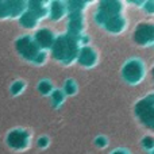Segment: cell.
<instances>
[{
	"label": "cell",
	"mask_w": 154,
	"mask_h": 154,
	"mask_svg": "<svg viewBox=\"0 0 154 154\" xmlns=\"http://www.w3.org/2000/svg\"><path fill=\"white\" fill-rule=\"evenodd\" d=\"M154 38V27L149 26V24H145V26H141L138 29L135 34V39L138 42H147V41L153 39Z\"/></svg>",
	"instance_id": "obj_1"
},
{
	"label": "cell",
	"mask_w": 154,
	"mask_h": 154,
	"mask_svg": "<svg viewBox=\"0 0 154 154\" xmlns=\"http://www.w3.org/2000/svg\"><path fill=\"white\" fill-rule=\"evenodd\" d=\"M80 61H81L82 64H85V65L91 64V62L93 61L92 50H89V49H84V50L81 51V56H80Z\"/></svg>",
	"instance_id": "obj_3"
},
{
	"label": "cell",
	"mask_w": 154,
	"mask_h": 154,
	"mask_svg": "<svg viewBox=\"0 0 154 154\" xmlns=\"http://www.w3.org/2000/svg\"><path fill=\"white\" fill-rule=\"evenodd\" d=\"M143 143H145V145H146V146H147V147L153 146V139H152V138H146V139H145V141H143Z\"/></svg>",
	"instance_id": "obj_6"
},
{
	"label": "cell",
	"mask_w": 154,
	"mask_h": 154,
	"mask_svg": "<svg viewBox=\"0 0 154 154\" xmlns=\"http://www.w3.org/2000/svg\"><path fill=\"white\" fill-rule=\"evenodd\" d=\"M101 7L104 8V11L106 12H116L118 10H119V4L115 2H108V3H103V5Z\"/></svg>",
	"instance_id": "obj_5"
},
{
	"label": "cell",
	"mask_w": 154,
	"mask_h": 154,
	"mask_svg": "<svg viewBox=\"0 0 154 154\" xmlns=\"http://www.w3.org/2000/svg\"><path fill=\"white\" fill-rule=\"evenodd\" d=\"M115 154H123V153H115Z\"/></svg>",
	"instance_id": "obj_7"
},
{
	"label": "cell",
	"mask_w": 154,
	"mask_h": 154,
	"mask_svg": "<svg viewBox=\"0 0 154 154\" xmlns=\"http://www.w3.org/2000/svg\"><path fill=\"white\" fill-rule=\"evenodd\" d=\"M125 76L127 80L130 81H135V80L139 79L141 76V66H139L137 62H131L125 68Z\"/></svg>",
	"instance_id": "obj_2"
},
{
	"label": "cell",
	"mask_w": 154,
	"mask_h": 154,
	"mask_svg": "<svg viewBox=\"0 0 154 154\" xmlns=\"http://www.w3.org/2000/svg\"><path fill=\"white\" fill-rule=\"evenodd\" d=\"M107 27L112 31H118V30L122 27V20L118 18H114V19H109L108 23H107Z\"/></svg>",
	"instance_id": "obj_4"
}]
</instances>
